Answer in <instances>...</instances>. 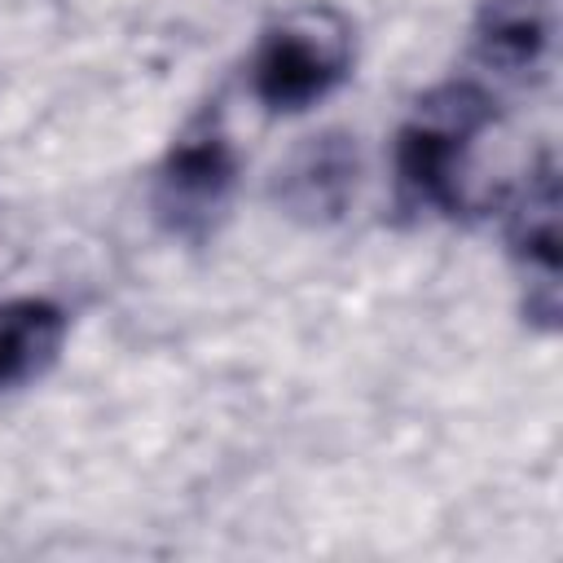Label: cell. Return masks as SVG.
Returning a JSON list of instances; mask_svg holds the SVG:
<instances>
[{
	"label": "cell",
	"mask_w": 563,
	"mask_h": 563,
	"mask_svg": "<svg viewBox=\"0 0 563 563\" xmlns=\"http://www.w3.org/2000/svg\"><path fill=\"white\" fill-rule=\"evenodd\" d=\"M356 185V154L343 136H317L308 141L290 167L282 172V202L295 211V216H308V220H325V216H339L347 194Z\"/></svg>",
	"instance_id": "cell-7"
},
{
	"label": "cell",
	"mask_w": 563,
	"mask_h": 563,
	"mask_svg": "<svg viewBox=\"0 0 563 563\" xmlns=\"http://www.w3.org/2000/svg\"><path fill=\"white\" fill-rule=\"evenodd\" d=\"M66 334V308L44 295H18L0 303V391H18L44 378L57 365Z\"/></svg>",
	"instance_id": "cell-6"
},
{
	"label": "cell",
	"mask_w": 563,
	"mask_h": 563,
	"mask_svg": "<svg viewBox=\"0 0 563 563\" xmlns=\"http://www.w3.org/2000/svg\"><path fill=\"white\" fill-rule=\"evenodd\" d=\"M356 66V26L334 4H295L273 18L246 62L251 97L268 114L321 106Z\"/></svg>",
	"instance_id": "cell-2"
},
{
	"label": "cell",
	"mask_w": 563,
	"mask_h": 563,
	"mask_svg": "<svg viewBox=\"0 0 563 563\" xmlns=\"http://www.w3.org/2000/svg\"><path fill=\"white\" fill-rule=\"evenodd\" d=\"M238 176L242 158L224 128V114L207 106L194 119H185L180 132L167 141L150 176V211L167 238L202 246L229 216Z\"/></svg>",
	"instance_id": "cell-3"
},
{
	"label": "cell",
	"mask_w": 563,
	"mask_h": 563,
	"mask_svg": "<svg viewBox=\"0 0 563 563\" xmlns=\"http://www.w3.org/2000/svg\"><path fill=\"white\" fill-rule=\"evenodd\" d=\"M493 106L479 79H449L413 101L391 145V198L400 216L453 220L471 207V167L493 128Z\"/></svg>",
	"instance_id": "cell-1"
},
{
	"label": "cell",
	"mask_w": 563,
	"mask_h": 563,
	"mask_svg": "<svg viewBox=\"0 0 563 563\" xmlns=\"http://www.w3.org/2000/svg\"><path fill=\"white\" fill-rule=\"evenodd\" d=\"M554 0H479L471 53L506 88H532L554 57Z\"/></svg>",
	"instance_id": "cell-5"
},
{
	"label": "cell",
	"mask_w": 563,
	"mask_h": 563,
	"mask_svg": "<svg viewBox=\"0 0 563 563\" xmlns=\"http://www.w3.org/2000/svg\"><path fill=\"white\" fill-rule=\"evenodd\" d=\"M506 255L515 268L523 321L541 334H554L563 317V194L554 154H541L510 194Z\"/></svg>",
	"instance_id": "cell-4"
}]
</instances>
